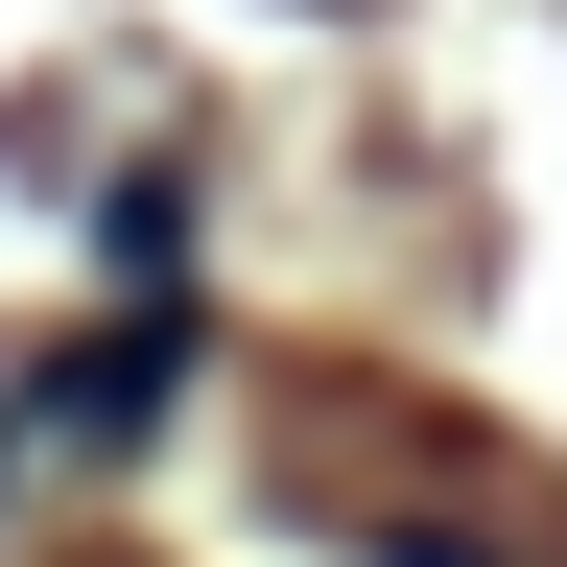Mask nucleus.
<instances>
[{
	"label": "nucleus",
	"instance_id": "nucleus-1",
	"mask_svg": "<svg viewBox=\"0 0 567 567\" xmlns=\"http://www.w3.org/2000/svg\"><path fill=\"white\" fill-rule=\"evenodd\" d=\"M166 379H189V308H118V331H71L24 402H0V496L24 473H95V450H142L166 425Z\"/></svg>",
	"mask_w": 567,
	"mask_h": 567
}]
</instances>
